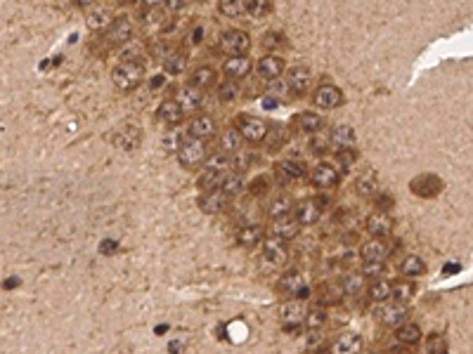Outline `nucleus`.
Masks as SVG:
<instances>
[{
    "mask_svg": "<svg viewBox=\"0 0 473 354\" xmlns=\"http://www.w3.org/2000/svg\"><path fill=\"white\" fill-rule=\"evenodd\" d=\"M324 321H326V312L322 307H315V310H310V312L305 314V326L310 328V331H320V328L324 326Z\"/></svg>",
    "mask_w": 473,
    "mask_h": 354,
    "instance_id": "obj_43",
    "label": "nucleus"
},
{
    "mask_svg": "<svg viewBox=\"0 0 473 354\" xmlns=\"http://www.w3.org/2000/svg\"><path fill=\"white\" fill-rule=\"evenodd\" d=\"M218 189H223L230 199L232 196H237V194L242 191V175L234 173V170H232V173L225 170V175H223V179H220V187H218Z\"/></svg>",
    "mask_w": 473,
    "mask_h": 354,
    "instance_id": "obj_38",
    "label": "nucleus"
},
{
    "mask_svg": "<svg viewBox=\"0 0 473 354\" xmlns=\"http://www.w3.org/2000/svg\"><path fill=\"white\" fill-rule=\"evenodd\" d=\"M369 298L374 302H386L388 298H393V284H388L386 279H378L369 286Z\"/></svg>",
    "mask_w": 473,
    "mask_h": 354,
    "instance_id": "obj_40",
    "label": "nucleus"
},
{
    "mask_svg": "<svg viewBox=\"0 0 473 354\" xmlns=\"http://www.w3.org/2000/svg\"><path fill=\"white\" fill-rule=\"evenodd\" d=\"M265 107L272 109V107H277V99H265Z\"/></svg>",
    "mask_w": 473,
    "mask_h": 354,
    "instance_id": "obj_60",
    "label": "nucleus"
},
{
    "mask_svg": "<svg viewBox=\"0 0 473 354\" xmlns=\"http://www.w3.org/2000/svg\"><path fill=\"white\" fill-rule=\"evenodd\" d=\"M223 73L230 81H242V78H246L251 73V59L249 57H230L223 64Z\"/></svg>",
    "mask_w": 473,
    "mask_h": 354,
    "instance_id": "obj_20",
    "label": "nucleus"
},
{
    "mask_svg": "<svg viewBox=\"0 0 473 354\" xmlns=\"http://www.w3.org/2000/svg\"><path fill=\"white\" fill-rule=\"evenodd\" d=\"M111 142H114V147H119L123 151H133L140 147V142H142V130L135 128V125H123L119 128L114 135H111Z\"/></svg>",
    "mask_w": 473,
    "mask_h": 354,
    "instance_id": "obj_9",
    "label": "nucleus"
},
{
    "mask_svg": "<svg viewBox=\"0 0 473 354\" xmlns=\"http://www.w3.org/2000/svg\"><path fill=\"white\" fill-rule=\"evenodd\" d=\"M216 78H218V73L213 66H199L192 71L187 85H194V88H201L203 90V88H211V85L216 83Z\"/></svg>",
    "mask_w": 473,
    "mask_h": 354,
    "instance_id": "obj_30",
    "label": "nucleus"
},
{
    "mask_svg": "<svg viewBox=\"0 0 473 354\" xmlns=\"http://www.w3.org/2000/svg\"><path fill=\"white\" fill-rule=\"evenodd\" d=\"M312 184L315 187H320V189H329V187H334L338 182V170L334 168L331 163H317L312 168Z\"/></svg>",
    "mask_w": 473,
    "mask_h": 354,
    "instance_id": "obj_18",
    "label": "nucleus"
},
{
    "mask_svg": "<svg viewBox=\"0 0 473 354\" xmlns=\"http://www.w3.org/2000/svg\"><path fill=\"white\" fill-rule=\"evenodd\" d=\"M168 347H171V352H173V354H175L177 350H182V345H180V342H171Z\"/></svg>",
    "mask_w": 473,
    "mask_h": 354,
    "instance_id": "obj_59",
    "label": "nucleus"
},
{
    "mask_svg": "<svg viewBox=\"0 0 473 354\" xmlns=\"http://www.w3.org/2000/svg\"><path fill=\"white\" fill-rule=\"evenodd\" d=\"M362 274L369 279H378L383 274V262H365L362 265Z\"/></svg>",
    "mask_w": 473,
    "mask_h": 354,
    "instance_id": "obj_48",
    "label": "nucleus"
},
{
    "mask_svg": "<svg viewBox=\"0 0 473 354\" xmlns=\"http://www.w3.org/2000/svg\"><path fill=\"white\" fill-rule=\"evenodd\" d=\"M227 201H230V196L223 189H208L199 196V208L206 215H218L220 210H225Z\"/></svg>",
    "mask_w": 473,
    "mask_h": 354,
    "instance_id": "obj_12",
    "label": "nucleus"
},
{
    "mask_svg": "<svg viewBox=\"0 0 473 354\" xmlns=\"http://www.w3.org/2000/svg\"><path fill=\"white\" fill-rule=\"evenodd\" d=\"M459 272V265H445L443 267V274H447V276H452V274H457Z\"/></svg>",
    "mask_w": 473,
    "mask_h": 354,
    "instance_id": "obj_56",
    "label": "nucleus"
},
{
    "mask_svg": "<svg viewBox=\"0 0 473 354\" xmlns=\"http://www.w3.org/2000/svg\"><path fill=\"white\" fill-rule=\"evenodd\" d=\"M251 47V36L242 28H230L220 36V52L230 57H246Z\"/></svg>",
    "mask_w": 473,
    "mask_h": 354,
    "instance_id": "obj_3",
    "label": "nucleus"
},
{
    "mask_svg": "<svg viewBox=\"0 0 473 354\" xmlns=\"http://www.w3.org/2000/svg\"><path fill=\"white\" fill-rule=\"evenodd\" d=\"M185 66H187V57L182 55V52H173V55H168L163 59V71H166V73L177 76V73L185 71Z\"/></svg>",
    "mask_w": 473,
    "mask_h": 354,
    "instance_id": "obj_42",
    "label": "nucleus"
},
{
    "mask_svg": "<svg viewBox=\"0 0 473 354\" xmlns=\"http://www.w3.org/2000/svg\"><path fill=\"white\" fill-rule=\"evenodd\" d=\"M378 205H381V208H391V205H393L391 194H381V199H378Z\"/></svg>",
    "mask_w": 473,
    "mask_h": 354,
    "instance_id": "obj_55",
    "label": "nucleus"
},
{
    "mask_svg": "<svg viewBox=\"0 0 473 354\" xmlns=\"http://www.w3.org/2000/svg\"><path fill=\"white\" fill-rule=\"evenodd\" d=\"M294 125H296L300 133L312 135V133H317V130L322 128V118H320L317 113H312V111H303V113L294 116Z\"/></svg>",
    "mask_w": 473,
    "mask_h": 354,
    "instance_id": "obj_31",
    "label": "nucleus"
},
{
    "mask_svg": "<svg viewBox=\"0 0 473 354\" xmlns=\"http://www.w3.org/2000/svg\"><path fill=\"white\" fill-rule=\"evenodd\" d=\"M355 191H357V196H362V199H369V196H376L378 191V179L374 175H360L355 179Z\"/></svg>",
    "mask_w": 473,
    "mask_h": 354,
    "instance_id": "obj_35",
    "label": "nucleus"
},
{
    "mask_svg": "<svg viewBox=\"0 0 473 354\" xmlns=\"http://www.w3.org/2000/svg\"><path fill=\"white\" fill-rule=\"evenodd\" d=\"M279 286H282L284 293H289L291 298L296 300H303L310 295V286H308V281H305V276L300 272H289L282 276V281H279Z\"/></svg>",
    "mask_w": 473,
    "mask_h": 354,
    "instance_id": "obj_10",
    "label": "nucleus"
},
{
    "mask_svg": "<svg viewBox=\"0 0 473 354\" xmlns=\"http://www.w3.org/2000/svg\"><path fill=\"white\" fill-rule=\"evenodd\" d=\"M362 347V338L357 333H343L334 342V354H357Z\"/></svg>",
    "mask_w": 473,
    "mask_h": 354,
    "instance_id": "obj_28",
    "label": "nucleus"
},
{
    "mask_svg": "<svg viewBox=\"0 0 473 354\" xmlns=\"http://www.w3.org/2000/svg\"><path fill=\"white\" fill-rule=\"evenodd\" d=\"M277 314H279V321L286 326V331H291V328H298L300 321H305L308 310H305V305H303L300 300L294 298V300H289V302H284Z\"/></svg>",
    "mask_w": 473,
    "mask_h": 354,
    "instance_id": "obj_8",
    "label": "nucleus"
},
{
    "mask_svg": "<svg viewBox=\"0 0 473 354\" xmlns=\"http://www.w3.org/2000/svg\"><path fill=\"white\" fill-rule=\"evenodd\" d=\"M329 144H331V149H350L352 144H355V130H352L350 125H336L334 130H331V135H329Z\"/></svg>",
    "mask_w": 473,
    "mask_h": 354,
    "instance_id": "obj_25",
    "label": "nucleus"
},
{
    "mask_svg": "<svg viewBox=\"0 0 473 354\" xmlns=\"http://www.w3.org/2000/svg\"><path fill=\"white\" fill-rule=\"evenodd\" d=\"M142 22H145V24H149V26H161L163 22H166V12H163V7L145 10V14H142Z\"/></svg>",
    "mask_w": 473,
    "mask_h": 354,
    "instance_id": "obj_45",
    "label": "nucleus"
},
{
    "mask_svg": "<svg viewBox=\"0 0 473 354\" xmlns=\"http://www.w3.org/2000/svg\"><path fill=\"white\" fill-rule=\"evenodd\" d=\"M284 59L277 55H265L263 59H258L256 64V71L260 78H265V81H274V78H279L284 73Z\"/></svg>",
    "mask_w": 473,
    "mask_h": 354,
    "instance_id": "obj_15",
    "label": "nucleus"
},
{
    "mask_svg": "<svg viewBox=\"0 0 473 354\" xmlns=\"http://www.w3.org/2000/svg\"><path fill=\"white\" fill-rule=\"evenodd\" d=\"M407 314H409L407 305L405 302H398V300H395V302H388V305H381L376 310L378 321H381L383 326H391V328H398L400 324H405Z\"/></svg>",
    "mask_w": 473,
    "mask_h": 354,
    "instance_id": "obj_7",
    "label": "nucleus"
},
{
    "mask_svg": "<svg viewBox=\"0 0 473 354\" xmlns=\"http://www.w3.org/2000/svg\"><path fill=\"white\" fill-rule=\"evenodd\" d=\"M145 78V66L142 62L135 59H123L119 66H114L111 71V83L121 90V92H133L137 85Z\"/></svg>",
    "mask_w": 473,
    "mask_h": 354,
    "instance_id": "obj_1",
    "label": "nucleus"
},
{
    "mask_svg": "<svg viewBox=\"0 0 473 354\" xmlns=\"http://www.w3.org/2000/svg\"><path fill=\"white\" fill-rule=\"evenodd\" d=\"M336 154H338V158H341V163L346 165V168H350V165L357 161V151L352 149V147L350 149H341V151H336Z\"/></svg>",
    "mask_w": 473,
    "mask_h": 354,
    "instance_id": "obj_51",
    "label": "nucleus"
},
{
    "mask_svg": "<svg viewBox=\"0 0 473 354\" xmlns=\"http://www.w3.org/2000/svg\"><path fill=\"white\" fill-rule=\"evenodd\" d=\"M395 338L402 345H417L421 340V328L417 324H412V321H405V324H400L395 328Z\"/></svg>",
    "mask_w": 473,
    "mask_h": 354,
    "instance_id": "obj_34",
    "label": "nucleus"
},
{
    "mask_svg": "<svg viewBox=\"0 0 473 354\" xmlns=\"http://www.w3.org/2000/svg\"><path fill=\"white\" fill-rule=\"evenodd\" d=\"M114 22V17H111V10L109 7H93L88 17H85V24L90 31H100V28H109V24Z\"/></svg>",
    "mask_w": 473,
    "mask_h": 354,
    "instance_id": "obj_29",
    "label": "nucleus"
},
{
    "mask_svg": "<svg viewBox=\"0 0 473 354\" xmlns=\"http://www.w3.org/2000/svg\"><path fill=\"white\" fill-rule=\"evenodd\" d=\"M189 137H197V139H206V137L216 135V121L211 116H197L192 118L187 125Z\"/></svg>",
    "mask_w": 473,
    "mask_h": 354,
    "instance_id": "obj_24",
    "label": "nucleus"
},
{
    "mask_svg": "<svg viewBox=\"0 0 473 354\" xmlns=\"http://www.w3.org/2000/svg\"><path fill=\"white\" fill-rule=\"evenodd\" d=\"M74 2H76L78 7H93V5H95V2H97V0H74Z\"/></svg>",
    "mask_w": 473,
    "mask_h": 354,
    "instance_id": "obj_58",
    "label": "nucleus"
},
{
    "mask_svg": "<svg viewBox=\"0 0 473 354\" xmlns=\"http://www.w3.org/2000/svg\"><path fill=\"white\" fill-rule=\"evenodd\" d=\"M365 274H357V272H350L346 274L343 279H341V288H343V293L346 295H357L362 288H365Z\"/></svg>",
    "mask_w": 473,
    "mask_h": 354,
    "instance_id": "obj_36",
    "label": "nucleus"
},
{
    "mask_svg": "<svg viewBox=\"0 0 473 354\" xmlns=\"http://www.w3.org/2000/svg\"><path fill=\"white\" fill-rule=\"evenodd\" d=\"M400 272L405 276H421V274H426V262L419 255H407L400 262Z\"/></svg>",
    "mask_w": 473,
    "mask_h": 354,
    "instance_id": "obj_37",
    "label": "nucleus"
},
{
    "mask_svg": "<svg viewBox=\"0 0 473 354\" xmlns=\"http://www.w3.org/2000/svg\"><path fill=\"white\" fill-rule=\"evenodd\" d=\"M218 12L223 17H239V14L246 12V0H218Z\"/></svg>",
    "mask_w": 473,
    "mask_h": 354,
    "instance_id": "obj_39",
    "label": "nucleus"
},
{
    "mask_svg": "<svg viewBox=\"0 0 473 354\" xmlns=\"http://www.w3.org/2000/svg\"><path fill=\"white\" fill-rule=\"evenodd\" d=\"M234 128L242 133L244 142H251V144L263 142L268 137V133H270V125L263 118H256V116H239L237 123H234Z\"/></svg>",
    "mask_w": 473,
    "mask_h": 354,
    "instance_id": "obj_4",
    "label": "nucleus"
},
{
    "mask_svg": "<svg viewBox=\"0 0 473 354\" xmlns=\"http://www.w3.org/2000/svg\"><path fill=\"white\" fill-rule=\"evenodd\" d=\"M412 295H414V288L409 286V284H395V286H393V298L398 300V302H407Z\"/></svg>",
    "mask_w": 473,
    "mask_h": 354,
    "instance_id": "obj_47",
    "label": "nucleus"
},
{
    "mask_svg": "<svg viewBox=\"0 0 473 354\" xmlns=\"http://www.w3.org/2000/svg\"><path fill=\"white\" fill-rule=\"evenodd\" d=\"M249 158H251V156H246V154H237V156H234V158H232V161H230L232 170H234V173H239V175H242L244 170H246V168H249V163H251V161H249Z\"/></svg>",
    "mask_w": 473,
    "mask_h": 354,
    "instance_id": "obj_49",
    "label": "nucleus"
},
{
    "mask_svg": "<svg viewBox=\"0 0 473 354\" xmlns=\"http://www.w3.org/2000/svg\"><path fill=\"white\" fill-rule=\"evenodd\" d=\"M312 102L315 107L320 109H336L343 104V92L338 90L336 85H320L312 95Z\"/></svg>",
    "mask_w": 473,
    "mask_h": 354,
    "instance_id": "obj_13",
    "label": "nucleus"
},
{
    "mask_svg": "<svg viewBox=\"0 0 473 354\" xmlns=\"http://www.w3.org/2000/svg\"><path fill=\"white\" fill-rule=\"evenodd\" d=\"M367 232L372 234L374 239H383L393 232V218L386 210H376L374 215L367 218Z\"/></svg>",
    "mask_w": 473,
    "mask_h": 354,
    "instance_id": "obj_16",
    "label": "nucleus"
},
{
    "mask_svg": "<svg viewBox=\"0 0 473 354\" xmlns=\"http://www.w3.org/2000/svg\"><path fill=\"white\" fill-rule=\"evenodd\" d=\"M237 243L244 245V248H256L258 243H263V229L258 224H249V227H242L237 232Z\"/></svg>",
    "mask_w": 473,
    "mask_h": 354,
    "instance_id": "obj_33",
    "label": "nucleus"
},
{
    "mask_svg": "<svg viewBox=\"0 0 473 354\" xmlns=\"http://www.w3.org/2000/svg\"><path fill=\"white\" fill-rule=\"evenodd\" d=\"M168 0H140V7L142 10H154V7H163Z\"/></svg>",
    "mask_w": 473,
    "mask_h": 354,
    "instance_id": "obj_53",
    "label": "nucleus"
},
{
    "mask_svg": "<svg viewBox=\"0 0 473 354\" xmlns=\"http://www.w3.org/2000/svg\"><path fill=\"white\" fill-rule=\"evenodd\" d=\"M310 85H312V68L310 66L296 64V66L289 68V73H286V88H289V92L303 95V92H308Z\"/></svg>",
    "mask_w": 473,
    "mask_h": 354,
    "instance_id": "obj_6",
    "label": "nucleus"
},
{
    "mask_svg": "<svg viewBox=\"0 0 473 354\" xmlns=\"http://www.w3.org/2000/svg\"><path fill=\"white\" fill-rule=\"evenodd\" d=\"M133 38V22L128 17H119L114 19L107 28V41L114 45H128V41Z\"/></svg>",
    "mask_w": 473,
    "mask_h": 354,
    "instance_id": "obj_14",
    "label": "nucleus"
},
{
    "mask_svg": "<svg viewBox=\"0 0 473 354\" xmlns=\"http://www.w3.org/2000/svg\"><path fill=\"white\" fill-rule=\"evenodd\" d=\"M163 83H166V78H163V76H154V78H151V90H156V88H161Z\"/></svg>",
    "mask_w": 473,
    "mask_h": 354,
    "instance_id": "obj_57",
    "label": "nucleus"
},
{
    "mask_svg": "<svg viewBox=\"0 0 473 354\" xmlns=\"http://www.w3.org/2000/svg\"><path fill=\"white\" fill-rule=\"evenodd\" d=\"M182 107L177 104L175 99H166L159 104V109H156V121L159 123H166V125H177V123L182 121Z\"/></svg>",
    "mask_w": 473,
    "mask_h": 354,
    "instance_id": "obj_22",
    "label": "nucleus"
},
{
    "mask_svg": "<svg viewBox=\"0 0 473 354\" xmlns=\"http://www.w3.org/2000/svg\"><path fill=\"white\" fill-rule=\"evenodd\" d=\"M175 139H180V133H171V135H166V139H163V147L166 149H180V144L182 142H175Z\"/></svg>",
    "mask_w": 473,
    "mask_h": 354,
    "instance_id": "obj_52",
    "label": "nucleus"
},
{
    "mask_svg": "<svg viewBox=\"0 0 473 354\" xmlns=\"http://www.w3.org/2000/svg\"><path fill=\"white\" fill-rule=\"evenodd\" d=\"M225 175V170H220V168H213V165H208L206 170H203L201 175L197 177V187L201 191H208V189H218L220 187V179Z\"/></svg>",
    "mask_w": 473,
    "mask_h": 354,
    "instance_id": "obj_32",
    "label": "nucleus"
},
{
    "mask_svg": "<svg viewBox=\"0 0 473 354\" xmlns=\"http://www.w3.org/2000/svg\"><path fill=\"white\" fill-rule=\"evenodd\" d=\"M263 260L272 267H282L289 260V245L279 236H268L263 239Z\"/></svg>",
    "mask_w": 473,
    "mask_h": 354,
    "instance_id": "obj_5",
    "label": "nucleus"
},
{
    "mask_svg": "<svg viewBox=\"0 0 473 354\" xmlns=\"http://www.w3.org/2000/svg\"><path fill=\"white\" fill-rule=\"evenodd\" d=\"M206 142L203 139H197V137H189L180 144V149L175 151L177 163L185 165V168H199V165L206 161Z\"/></svg>",
    "mask_w": 473,
    "mask_h": 354,
    "instance_id": "obj_2",
    "label": "nucleus"
},
{
    "mask_svg": "<svg viewBox=\"0 0 473 354\" xmlns=\"http://www.w3.org/2000/svg\"><path fill=\"white\" fill-rule=\"evenodd\" d=\"M246 12L253 17H263L265 12H270V0H246Z\"/></svg>",
    "mask_w": 473,
    "mask_h": 354,
    "instance_id": "obj_46",
    "label": "nucleus"
},
{
    "mask_svg": "<svg viewBox=\"0 0 473 354\" xmlns=\"http://www.w3.org/2000/svg\"><path fill=\"white\" fill-rule=\"evenodd\" d=\"M175 102L182 107V111L199 109L203 102V90L201 88H194V85H182V88H177Z\"/></svg>",
    "mask_w": 473,
    "mask_h": 354,
    "instance_id": "obj_17",
    "label": "nucleus"
},
{
    "mask_svg": "<svg viewBox=\"0 0 473 354\" xmlns=\"http://www.w3.org/2000/svg\"><path fill=\"white\" fill-rule=\"evenodd\" d=\"M242 142H244L242 133H239L237 128H230V130H225V133L220 135V149L223 151H239Z\"/></svg>",
    "mask_w": 473,
    "mask_h": 354,
    "instance_id": "obj_41",
    "label": "nucleus"
},
{
    "mask_svg": "<svg viewBox=\"0 0 473 354\" xmlns=\"http://www.w3.org/2000/svg\"><path fill=\"white\" fill-rule=\"evenodd\" d=\"M409 189L414 191L417 196H421V199H433V196H438L443 191V182H440L438 175H419L412 179Z\"/></svg>",
    "mask_w": 473,
    "mask_h": 354,
    "instance_id": "obj_11",
    "label": "nucleus"
},
{
    "mask_svg": "<svg viewBox=\"0 0 473 354\" xmlns=\"http://www.w3.org/2000/svg\"><path fill=\"white\" fill-rule=\"evenodd\" d=\"M360 255H362V260L365 262H383L386 260V255H388V248H386V243L381 241V239H369V241H365L362 243V248H360Z\"/></svg>",
    "mask_w": 473,
    "mask_h": 354,
    "instance_id": "obj_27",
    "label": "nucleus"
},
{
    "mask_svg": "<svg viewBox=\"0 0 473 354\" xmlns=\"http://www.w3.org/2000/svg\"><path fill=\"white\" fill-rule=\"evenodd\" d=\"M320 215H322V210H320V205L315 203L312 199H305V201L296 203V210H294V218L300 222V227L315 224V222L320 220Z\"/></svg>",
    "mask_w": 473,
    "mask_h": 354,
    "instance_id": "obj_23",
    "label": "nucleus"
},
{
    "mask_svg": "<svg viewBox=\"0 0 473 354\" xmlns=\"http://www.w3.org/2000/svg\"><path fill=\"white\" fill-rule=\"evenodd\" d=\"M308 147H310L312 154H324V151L329 149L331 144H329V137H326V139H324V137H312Z\"/></svg>",
    "mask_w": 473,
    "mask_h": 354,
    "instance_id": "obj_50",
    "label": "nucleus"
},
{
    "mask_svg": "<svg viewBox=\"0 0 473 354\" xmlns=\"http://www.w3.org/2000/svg\"><path fill=\"white\" fill-rule=\"evenodd\" d=\"M100 250H102L104 255H111V250H116V241H102Z\"/></svg>",
    "mask_w": 473,
    "mask_h": 354,
    "instance_id": "obj_54",
    "label": "nucleus"
},
{
    "mask_svg": "<svg viewBox=\"0 0 473 354\" xmlns=\"http://www.w3.org/2000/svg\"><path fill=\"white\" fill-rule=\"evenodd\" d=\"M274 170H277V175L282 177V179H289V182H291V179H300V177L305 175L308 168H305V163H303L300 158H284V161L277 163Z\"/></svg>",
    "mask_w": 473,
    "mask_h": 354,
    "instance_id": "obj_26",
    "label": "nucleus"
},
{
    "mask_svg": "<svg viewBox=\"0 0 473 354\" xmlns=\"http://www.w3.org/2000/svg\"><path fill=\"white\" fill-rule=\"evenodd\" d=\"M218 97H220V102H234V99L239 97V85L227 78V83H220V88H218Z\"/></svg>",
    "mask_w": 473,
    "mask_h": 354,
    "instance_id": "obj_44",
    "label": "nucleus"
},
{
    "mask_svg": "<svg viewBox=\"0 0 473 354\" xmlns=\"http://www.w3.org/2000/svg\"><path fill=\"white\" fill-rule=\"evenodd\" d=\"M298 227H300V222H298L294 215H289V218H279V220H272L270 224V236H279L284 241H291L294 236L298 234Z\"/></svg>",
    "mask_w": 473,
    "mask_h": 354,
    "instance_id": "obj_21",
    "label": "nucleus"
},
{
    "mask_svg": "<svg viewBox=\"0 0 473 354\" xmlns=\"http://www.w3.org/2000/svg\"><path fill=\"white\" fill-rule=\"evenodd\" d=\"M294 210H296V203H294V199L286 196V194L272 196L270 203H268V215H270V220L289 218V215H294Z\"/></svg>",
    "mask_w": 473,
    "mask_h": 354,
    "instance_id": "obj_19",
    "label": "nucleus"
}]
</instances>
